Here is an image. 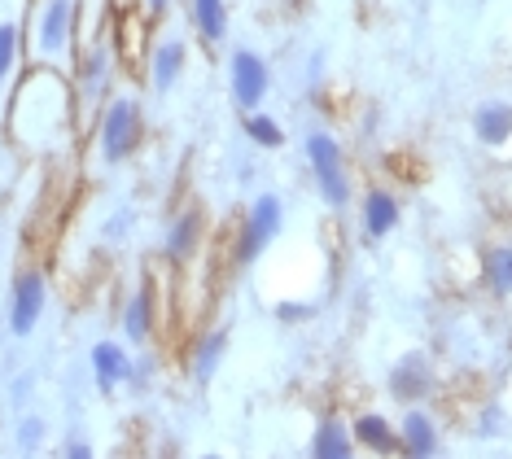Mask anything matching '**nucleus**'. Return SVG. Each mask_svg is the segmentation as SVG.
<instances>
[{
  "label": "nucleus",
  "instance_id": "f257e3e1",
  "mask_svg": "<svg viewBox=\"0 0 512 459\" xmlns=\"http://www.w3.org/2000/svg\"><path fill=\"white\" fill-rule=\"evenodd\" d=\"M302 149H307V162H311V175H316V184H320V197L329 206L342 210L346 202H351V180H346V153H342V145H337L329 132H311Z\"/></svg>",
  "mask_w": 512,
  "mask_h": 459
},
{
  "label": "nucleus",
  "instance_id": "f03ea898",
  "mask_svg": "<svg viewBox=\"0 0 512 459\" xmlns=\"http://www.w3.org/2000/svg\"><path fill=\"white\" fill-rule=\"evenodd\" d=\"M141 145V105L132 97H114L101 114V153L106 162H123L132 158Z\"/></svg>",
  "mask_w": 512,
  "mask_h": 459
},
{
  "label": "nucleus",
  "instance_id": "7ed1b4c3",
  "mask_svg": "<svg viewBox=\"0 0 512 459\" xmlns=\"http://www.w3.org/2000/svg\"><path fill=\"white\" fill-rule=\"evenodd\" d=\"M281 219H285L281 197H276V193L254 197V206L246 215V228H241V241H237V258H241V263H254L267 245L281 237Z\"/></svg>",
  "mask_w": 512,
  "mask_h": 459
},
{
  "label": "nucleus",
  "instance_id": "20e7f679",
  "mask_svg": "<svg viewBox=\"0 0 512 459\" xmlns=\"http://www.w3.org/2000/svg\"><path fill=\"white\" fill-rule=\"evenodd\" d=\"M75 18H79V0H44L40 31H36V49L44 62H62L75 44Z\"/></svg>",
  "mask_w": 512,
  "mask_h": 459
},
{
  "label": "nucleus",
  "instance_id": "39448f33",
  "mask_svg": "<svg viewBox=\"0 0 512 459\" xmlns=\"http://www.w3.org/2000/svg\"><path fill=\"white\" fill-rule=\"evenodd\" d=\"M228 84H232V101L241 110H259V101L267 97V84H272V70L254 49H237L228 62Z\"/></svg>",
  "mask_w": 512,
  "mask_h": 459
},
{
  "label": "nucleus",
  "instance_id": "423d86ee",
  "mask_svg": "<svg viewBox=\"0 0 512 459\" xmlns=\"http://www.w3.org/2000/svg\"><path fill=\"white\" fill-rule=\"evenodd\" d=\"M44 306H49V285H44V276L40 272H22L18 285H14V306H9V328H14V337L36 333Z\"/></svg>",
  "mask_w": 512,
  "mask_h": 459
},
{
  "label": "nucleus",
  "instance_id": "0eeeda50",
  "mask_svg": "<svg viewBox=\"0 0 512 459\" xmlns=\"http://www.w3.org/2000/svg\"><path fill=\"white\" fill-rule=\"evenodd\" d=\"M88 363H92V376H97V385L101 390H119V385L132 376V359H127V350L119 346V341H97L92 346V355H88Z\"/></svg>",
  "mask_w": 512,
  "mask_h": 459
},
{
  "label": "nucleus",
  "instance_id": "6e6552de",
  "mask_svg": "<svg viewBox=\"0 0 512 459\" xmlns=\"http://www.w3.org/2000/svg\"><path fill=\"white\" fill-rule=\"evenodd\" d=\"M429 385H434V376H429L425 355H407L403 363H394V372H390L394 398H403V403H416V398L429 394Z\"/></svg>",
  "mask_w": 512,
  "mask_h": 459
},
{
  "label": "nucleus",
  "instance_id": "1a4fd4ad",
  "mask_svg": "<svg viewBox=\"0 0 512 459\" xmlns=\"http://www.w3.org/2000/svg\"><path fill=\"white\" fill-rule=\"evenodd\" d=\"M473 136L482 140V145H508V136H512V105L508 101H486V105H477V114H473Z\"/></svg>",
  "mask_w": 512,
  "mask_h": 459
},
{
  "label": "nucleus",
  "instance_id": "9d476101",
  "mask_svg": "<svg viewBox=\"0 0 512 459\" xmlns=\"http://www.w3.org/2000/svg\"><path fill=\"white\" fill-rule=\"evenodd\" d=\"M110 70H114V62H110V44H106V40H97V44H92V49L84 53V66H79V92H84V101H88V105L110 88Z\"/></svg>",
  "mask_w": 512,
  "mask_h": 459
},
{
  "label": "nucleus",
  "instance_id": "9b49d317",
  "mask_svg": "<svg viewBox=\"0 0 512 459\" xmlns=\"http://www.w3.org/2000/svg\"><path fill=\"white\" fill-rule=\"evenodd\" d=\"M399 442H403V451H407V455H416V459L438 455V425L425 416V411H416V407H412V411L403 416Z\"/></svg>",
  "mask_w": 512,
  "mask_h": 459
},
{
  "label": "nucleus",
  "instance_id": "f8f14e48",
  "mask_svg": "<svg viewBox=\"0 0 512 459\" xmlns=\"http://www.w3.org/2000/svg\"><path fill=\"white\" fill-rule=\"evenodd\" d=\"M394 228H399V202H394L386 188H372L364 197V232L372 241H381V237H390Z\"/></svg>",
  "mask_w": 512,
  "mask_h": 459
},
{
  "label": "nucleus",
  "instance_id": "ddd939ff",
  "mask_svg": "<svg viewBox=\"0 0 512 459\" xmlns=\"http://www.w3.org/2000/svg\"><path fill=\"white\" fill-rule=\"evenodd\" d=\"M311 455L316 459H351L355 455V433L342 420H320L311 433Z\"/></svg>",
  "mask_w": 512,
  "mask_h": 459
},
{
  "label": "nucleus",
  "instance_id": "4468645a",
  "mask_svg": "<svg viewBox=\"0 0 512 459\" xmlns=\"http://www.w3.org/2000/svg\"><path fill=\"white\" fill-rule=\"evenodd\" d=\"M149 333H154V293L149 285H141L127 298V311H123V337L136 341V346H145Z\"/></svg>",
  "mask_w": 512,
  "mask_h": 459
},
{
  "label": "nucleus",
  "instance_id": "2eb2a0df",
  "mask_svg": "<svg viewBox=\"0 0 512 459\" xmlns=\"http://www.w3.org/2000/svg\"><path fill=\"white\" fill-rule=\"evenodd\" d=\"M184 62H189V49H184V40H162L158 49H154V88L158 92H171L180 84V75H184Z\"/></svg>",
  "mask_w": 512,
  "mask_h": 459
},
{
  "label": "nucleus",
  "instance_id": "dca6fc26",
  "mask_svg": "<svg viewBox=\"0 0 512 459\" xmlns=\"http://www.w3.org/2000/svg\"><path fill=\"white\" fill-rule=\"evenodd\" d=\"M355 442L359 446H368V451H377V455H390V451H403V442H399V433L390 429V420L386 416H377V411H368V416H359L355 425Z\"/></svg>",
  "mask_w": 512,
  "mask_h": 459
},
{
  "label": "nucleus",
  "instance_id": "f3484780",
  "mask_svg": "<svg viewBox=\"0 0 512 459\" xmlns=\"http://www.w3.org/2000/svg\"><path fill=\"white\" fill-rule=\"evenodd\" d=\"M197 241H202V215H197V210H184V215L167 228V258L184 263V258L197 250Z\"/></svg>",
  "mask_w": 512,
  "mask_h": 459
},
{
  "label": "nucleus",
  "instance_id": "a211bd4d",
  "mask_svg": "<svg viewBox=\"0 0 512 459\" xmlns=\"http://www.w3.org/2000/svg\"><path fill=\"white\" fill-rule=\"evenodd\" d=\"M224 350H228V333H206L202 341H197V350H193V376L202 385L215 381L219 363H224Z\"/></svg>",
  "mask_w": 512,
  "mask_h": 459
},
{
  "label": "nucleus",
  "instance_id": "6ab92c4d",
  "mask_svg": "<svg viewBox=\"0 0 512 459\" xmlns=\"http://www.w3.org/2000/svg\"><path fill=\"white\" fill-rule=\"evenodd\" d=\"M193 27L202 40H211L219 44L228 35V9H224V0H193Z\"/></svg>",
  "mask_w": 512,
  "mask_h": 459
},
{
  "label": "nucleus",
  "instance_id": "aec40b11",
  "mask_svg": "<svg viewBox=\"0 0 512 459\" xmlns=\"http://www.w3.org/2000/svg\"><path fill=\"white\" fill-rule=\"evenodd\" d=\"M241 127H246V136H250L259 149H281V145H285V132H281V123H276L272 114L250 110V119L241 123Z\"/></svg>",
  "mask_w": 512,
  "mask_h": 459
},
{
  "label": "nucleus",
  "instance_id": "412c9836",
  "mask_svg": "<svg viewBox=\"0 0 512 459\" xmlns=\"http://www.w3.org/2000/svg\"><path fill=\"white\" fill-rule=\"evenodd\" d=\"M486 280H491L495 293H512V250L508 245L486 254Z\"/></svg>",
  "mask_w": 512,
  "mask_h": 459
},
{
  "label": "nucleus",
  "instance_id": "4be33fe9",
  "mask_svg": "<svg viewBox=\"0 0 512 459\" xmlns=\"http://www.w3.org/2000/svg\"><path fill=\"white\" fill-rule=\"evenodd\" d=\"M14 62H18V27L0 22V84L14 75Z\"/></svg>",
  "mask_w": 512,
  "mask_h": 459
},
{
  "label": "nucleus",
  "instance_id": "5701e85b",
  "mask_svg": "<svg viewBox=\"0 0 512 459\" xmlns=\"http://www.w3.org/2000/svg\"><path fill=\"white\" fill-rule=\"evenodd\" d=\"M40 438H44V420L40 416H27L18 425V446H22V451H36Z\"/></svg>",
  "mask_w": 512,
  "mask_h": 459
},
{
  "label": "nucleus",
  "instance_id": "b1692460",
  "mask_svg": "<svg viewBox=\"0 0 512 459\" xmlns=\"http://www.w3.org/2000/svg\"><path fill=\"white\" fill-rule=\"evenodd\" d=\"M276 320H285V324L311 320V306H298V302H281V306H276Z\"/></svg>",
  "mask_w": 512,
  "mask_h": 459
},
{
  "label": "nucleus",
  "instance_id": "393cba45",
  "mask_svg": "<svg viewBox=\"0 0 512 459\" xmlns=\"http://www.w3.org/2000/svg\"><path fill=\"white\" fill-rule=\"evenodd\" d=\"M149 376H154V368H149V359H141V363H132V376H127V381H132L136 390H145Z\"/></svg>",
  "mask_w": 512,
  "mask_h": 459
},
{
  "label": "nucleus",
  "instance_id": "a878e982",
  "mask_svg": "<svg viewBox=\"0 0 512 459\" xmlns=\"http://www.w3.org/2000/svg\"><path fill=\"white\" fill-rule=\"evenodd\" d=\"M504 425V416H499V407H491V411H482V433L486 438H495V429Z\"/></svg>",
  "mask_w": 512,
  "mask_h": 459
},
{
  "label": "nucleus",
  "instance_id": "bb28decb",
  "mask_svg": "<svg viewBox=\"0 0 512 459\" xmlns=\"http://www.w3.org/2000/svg\"><path fill=\"white\" fill-rule=\"evenodd\" d=\"M62 455H71V459H88V455H92V446H88L84 438H75V442H66V446H62Z\"/></svg>",
  "mask_w": 512,
  "mask_h": 459
},
{
  "label": "nucleus",
  "instance_id": "cd10ccee",
  "mask_svg": "<svg viewBox=\"0 0 512 459\" xmlns=\"http://www.w3.org/2000/svg\"><path fill=\"white\" fill-rule=\"evenodd\" d=\"M145 5H149V14H154V18H158V14H162V9H167V5H171V0H145Z\"/></svg>",
  "mask_w": 512,
  "mask_h": 459
}]
</instances>
